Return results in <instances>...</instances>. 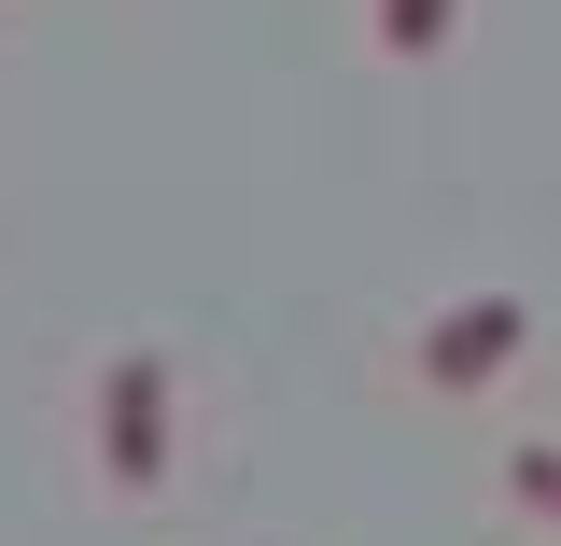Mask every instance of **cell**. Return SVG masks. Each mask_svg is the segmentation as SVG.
I'll return each instance as SVG.
<instances>
[{
	"instance_id": "6da1fadb",
	"label": "cell",
	"mask_w": 561,
	"mask_h": 546,
	"mask_svg": "<svg viewBox=\"0 0 561 546\" xmlns=\"http://www.w3.org/2000/svg\"><path fill=\"white\" fill-rule=\"evenodd\" d=\"M99 490H169V350H113L99 364Z\"/></svg>"
},
{
	"instance_id": "3957f363",
	"label": "cell",
	"mask_w": 561,
	"mask_h": 546,
	"mask_svg": "<svg viewBox=\"0 0 561 546\" xmlns=\"http://www.w3.org/2000/svg\"><path fill=\"white\" fill-rule=\"evenodd\" d=\"M365 14H379V57H449V28H463V0H365Z\"/></svg>"
},
{
	"instance_id": "7a4b0ae2",
	"label": "cell",
	"mask_w": 561,
	"mask_h": 546,
	"mask_svg": "<svg viewBox=\"0 0 561 546\" xmlns=\"http://www.w3.org/2000/svg\"><path fill=\"white\" fill-rule=\"evenodd\" d=\"M519 350H534V309H519V294H463V309H435V323H421L408 364L435 379V393H491Z\"/></svg>"
},
{
	"instance_id": "277c9868",
	"label": "cell",
	"mask_w": 561,
	"mask_h": 546,
	"mask_svg": "<svg viewBox=\"0 0 561 546\" xmlns=\"http://www.w3.org/2000/svg\"><path fill=\"white\" fill-rule=\"evenodd\" d=\"M505 504L561 533V449H548V434H534V449H505Z\"/></svg>"
}]
</instances>
